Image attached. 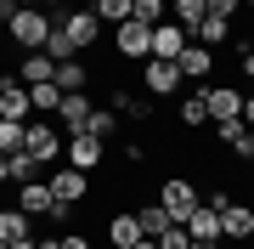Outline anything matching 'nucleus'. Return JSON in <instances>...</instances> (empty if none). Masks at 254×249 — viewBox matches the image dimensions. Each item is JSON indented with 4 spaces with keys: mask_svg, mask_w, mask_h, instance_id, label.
Segmentation results:
<instances>
[{
    "mask_svg": "<svg viewBox=\"0 0 254 249\" xmlns=\"http://www.w3.org/2000/svg\"><path fill=\"white\" fill-rule=\"evenodd\" d=\"M46 34H51V17H46L40 6H17V11L6 17V40H11L17 51H40Z\"/></svg>",
    "mask_w": 254,
    "mask_h": 249,
    "instance_id": "f257e3e1",
    "label": "nucleus"
},
{
    "mask_svg": "<svg viewBox=\"0 0 254 249\" xmlns=\"http://www.w3.org/2000/svg\"><path fill=\"white\" fill-rule=\"evenodd\" d=\"M51 23L68 34V46H73V51H91L96 40H102V23H96V11H91V6H79V11H63V17H51Z\"/></svg>",
    "mask_w": 254,
    "mask_h": 249,
    "instance_id": "f03ea898",
    "label": "nucleus"
},
{
    "mask_svg": "<svg viewBox=\"0 0 254 249\" xmlns=\"http://www.w3.org/2000/svg\"><path fill=\"white\" fill-rule=\"evenodd\" d=\"M192 204H198V187H192L187 175H164V181H158V210L170 215V221H181Z\"/></svg>",
    "mask_w": 254,
    "mask_h": 249,
    "instance_id": "7ed1b4c3",
    "label": "nucleus"
},
{
    "mask_svg": "<svg viewBox=\"0 0 254 249\" xmlns=\"http://www.w3.org/2000/svg\"><path fill=\"white\" fill-rule=\"evenodd\" d=\"M46 187H51V198H57V204H68V210L91 198V175H85V170H73V165L51 170V181H46Z\"/></svg>",
    "mask_w": 254,
    "mask_h": 249,
    "instance_id": "20e7f679",
    "label": "nucleus"
},
{
    "mask_svg": "<svg viewBox=\"0 0 254 249\" xmlns=\"http://www.w3.org/2000/svg\"><path fill=\"white\" fill-rule=\"evenodd\" d=\"M23 153L34 159V165H51V159L63 153V130L57 125H23Z\"/></svg>",
    "mask_w": 254,
    "mask_h": 249,
    "instance_id": "39448f33",
    "label": "nucleus"
},
{
    "mask_svg": "<svg viewBox=\"0 0 254 249\" xmlns=\"http://www.w3.org/2000/svg\"><path fill=\"white\" fill-rule=\"evenodd\" d=\"M187 40H192V34H187L181 23H170V17H164V23H153V34H147V57H158V63H175Z\"/></svg>",
    "mask_w": 254,
    "mask_h": 249,
    "instance_id": "423d86ee",
    "label": "nucleus"
},
{
    "mask_svg": "<svg viewBox=\"0 0 254 249\" xmlns=\"http://www.w3.org/2000/svg\"><path fill=\"white\" fill-rule=\"evenodd\" d=\"M102 159H108V142L85 136V130H73V136H68V165H73V170H85V175H91Z\"/></svg>",
    "mask_w": 254,
    "mask_h": 249,
    "instance_id": "0eeeda50",
    "label": "nucleus"
},
{
    "mask_svg": "<svg viewBox=\"0 0 254 249\" xmlns=\"http://www.w3.org/2000/svg\"><path fill=\"white\" fill-rule=\"evenodd\" d=\"M175 74H181V80H209V74H215V51L198 46V40H187L181 57H175Z\"/></svg>",
    "mask_w": 254,
    "mask_h": 249,
    "instance_id": "6e6552de",
    "label": "nucleus"
},
{
    "mask_svg": "<svg viewBox=\"0 0 254 249\" xmlns=\"http://www.w3.org/2000/svg\"><path fill=\"white\" fill-rule=\"evenodd\" d=\"M141 85H147V102H158V96H175V91H181V74H175V63H158V57H147Z\"/></svg>",
    "mask_w": 254,
    "mask_h": 249,
    "instance_id": "1a4fd4ad",
    "label": "nucleus"
},
{
    "mask_svg": "<svg viewBox=\"0 0 254 249\" xmlns=\"http://www.w3.org/2000/svg\"><path fill=\"white\" fill-rule=\"evenodd\" d=\"M181 227H187L192 244H220V215L209 210V204H192V210L181 215Z\"/></svg>",
    "mask_w": 254,
    "mask_h": 249,
    "instance_id": "9d476101",
    "label": "nucleus"
},
{
    "mask_svg": "<svg viewBox=\"0 0 254 249\" xmlns=\"http://www.w3.org/2000/svg\"><path fill=\"white\" fill-rule=\"evenodd\" d=\"M203 108H209V125H220V119H237L243 113V96L232 85H203Z\"/></svg>",
    "mask_w": 254,
    "mask_h": 249,
    "instance_id": "9b49d317",
    "label": "nucleus"
},
{
    "mask_svg": "<svg viewBox=\"0 0 254 249\" xmlns=\"http://www.w3.org/2000/svg\"><path fill=\"white\" fill-rule=\"evenodd\" d=\"M0 119H17V125L34 119L28 113V91L17 85V74H0Z\"/></svg>",
    "mask_w": 254,
    "mask_h": 249,
    "instance_id": "f8f14e48",
    "label": "nucleus"
},
{
    "mask_svg": "<svg viewBox=\"0 0 254 249\" xmlns=\"http://www.w3.org/2000/svg\"><path fill=\"white\" fill-rule=\"evenodd\" d=\"M147 34H153V28L136 23V17L113 23V51H119V57H147Z\"/></svg>",
    "mask_w": 254,
    "mask_h": 249,
    "instance_id": "ddd939ff",
    "label": "nucleus"
},
{
    "mask_svg": "<svg viewBox=\"0 0 254 249\" xmlns=\"http://www.w3.org/2000/svg\"><path fill=\"white\" fill-rule=\"evenodd\" d=\"M220 215V238H232V244H249V232H254V210L249 204H226V210H215Z\"/></svg>",
    "mask_w": 254,
    "mask_h": 249,
    "instance_id": "4468645a",
    "label": "nucleus"
},
{
    "mask_svg": "<svg viewBox=\"0 0 254 249\" xmlns=\"http://www.w3.org/2000/svg\"><path fill=\"white\" fill-rule=\"evenodd\" d=\"M91 108H96V102L85 96V91H68L63 102H57V130H68V136L85 130V113H91Z\"/></svg>",
    "mask_w": 254,
    "mask_h": 249,
    "instance_id": "2eb2a0df",
    "label": "nucleus"
},
{
    "mask_svg": "<svg viewBox=\"0 0 254 249\" xmlns=\"http://www.w3.org/2000/svg\"><path fill=\"white\" fill-rule=\"evenodd\" d=\"M17 210H23V215H51L57 198H51L46 181H23V187H17Z\"/></svg>",
    "mask_w": 254,
    "mask_h": 249,
    "instance_id": "dca6fc26",
    "label": "nucleus"
},
{
    "mask_svg": "<svg viewBox=\"0 0 254 249\" xmlns=\"http://www.w3.org/2000/svg\"><path fill=\"white\" fill-rule=\"evenodd\" d=\"M51 85H57V91H91V68H85L79 63V57H68V63H57V74H51Z\"/></svg>",
    "mask_w": 254,
    "mask_h": 249,
    "instance_id": "f3484780",
    "label": "nucleus"
},
{
    "mask_svg": "<svg viewBox=\"0 0 254 249\" xmlns=\"http://www.w3.org/2000/svg\"><path fill=\"white\" fill-rule=\"evenodd\" d=\"M57 74V63L46 51H23V63H17V85H40V80H51Z\"/></svg>",
    "mask_w": 254,
    "mask_h": 249,
    "instance_id": "a211bd4d",
    "label": "nucleus"
},
{
    "mask_svg": "<svg viewBox=\"0 0 254 249\" xmlns=\"http://www.w3.org/2000/svg\"><path fill=\"white\" fill-rule=\"evenodd\" d=\"M17 238H34V215L11 204V210H0V244H17Z\"/></svg>",
    "mask_w": 254,
    "mask_h": 249,
    "instance_id": "6ab92c4d",
    "label": "nucleus"
},
{
    "mask_svg": "<svg viewBox=\"0 0 254 249\" xmlns=\"http://www.w3.org/2000/svg\"><path fill=\"white\" fill-rule=\"evenodd\" d=\"M192 40H198V46H209V51L226 46V40H232V17H215V11H209V17L192 28Z\"/></svg>",
    "mask_w": 254,
    "mask_h": 249,
    "instance_id": "aec40b11",
    "label": "nucleus"
},
{
    "mask_svg": "<svg viewBox=\"0 0 254 249\" xmlns=\"http://www.w3.org/2000/svg\"><path fill=\"white\" fill-rule=\"evenodd\" d=\"M113 130H119V113L108 108V102L85 113V136H96V142H113Z\"/></svg>",
    "mask_w": 254,
    "mask_h": 249,
    "instance_id": "412c9836",
    "label": "nucleus"
},
{
    "mask_svg": "<svg viewBox=\"0 0 254 249\" xmlns=\"http://www.w3.org/2000/svg\"><path fill=\"white\" fill-rule=\"evenodd\" d=\"M136 238H141V227H136V210H130V215H108V244H113V249H130Z\"/></svg>",
    "mask_w": 254,
    "mask_h": 249,
    "instance_id": "4be33fe9",
    "label": "nucleus"
},
{
    "mask_svg": "<svg viewBox=\"0 0 254 249\" xmlns=\"http://www.w3.org/2000/svg\"><path fill=\"white\" fill-rule=\"evenodd\" d=\"M28 91V113H57V102H63V91H57L51 80H40V85H23Z\"/></svg>",
    "mask_w": 254,
    "mask_h": 249,
    "instance_id": "5701e85b",
    "label": "nucleus"
},
{
    "mask_svg": "<svg viewBox=\"0 0 254 249\" xmlns=\"http://www.w3.org/2000/svg\"><path fill=\"white\" fill-rule=\"evenodd\" d=\"M175 125H187V130H198V125H209V108H203V91H192V96H181V108H175Z\"/></svg>",
    "mask_w": 254,
    "mask_h": 249,
    "instance_id": "b1692460",
    "label": "nucleus"
},
{
    "mask_svg": "<svg viewBox=\"0 0 254 249\" xmlns=\"http://www.w3.org/2000/svg\"><path fill=\"white\" fill-rule=\"evenodd\" d=\"M203 17H209V11H203V0H175V17H170V23H181L187 34H192V28H198Z\"/></svg>",
    "mask_w": 254,
    "mask_h": 249,
    "instance_id": "393cba45",
    "label": "nucleus"
},
{
    "mask_svg": "<svg viewBox=\"0 0 254 249\" xmlns=\"http://www.w3.org/2000/svg\"><path fill=\"white\" fill-rule=\"evenodd\" d=\"M136 227H141V238H158V232L170 227V215H164L158 204H147V210H136Z\"/></svg>",
    "mask_w": 254,
    "mask_h": 249,
    "instance_id": "a878e982",
    "label": "nucleus"
},
{
    "mask_svg": "<svg viewBox=\"0 0 254 249\" xmlns=\"http://www.w3.org/2000/svg\"><path fill=\"white\" fill-rule=\"evenodd\" d=\"M40 170H46V165H34V159H28L23 148L11 153V181H17V187H23V181H40Z\"/></svg>",
    "mask_w": 254,
    "mask_h": 249,
    "instance_id": "bb28decb",
    "label": "nucleus"
},
{
    "mask_svg": "<svg viewBox=\"0 0 254 249\" xmlns=\"http://www.w3.org/2000/svg\"><path fill=\"white\" fill-rule=\"evenodd\" d=\"M130 17H136V23H147V28H153V23H164V0H130Z\"/></svg>",
    "mask_w": 254,
    "mask_h": 249,
    "instance_id": "cd10ccee",
    "label": "nucleus"
},
{
    "mask_svg": "<svg viewBox=\"0 0 254 249\" xmlns=\"http://www.w3.org/2000/svg\"><path fill=\"white\" fill-rule=\"evenodd\" d=\"M91 11H96V23H125L130 17V0H96Z\"/></svg>",
    "mask_w": 254,
    "mask_h": 249,
    "instance_id": "c85d7f7f",
    "label": "nucleus"
},
{
    "mask_svg": "<svg viewBox=\"0 0 254 249\" xmlns=\"http://www.w3.org/2000/svg\"><path fill=\"white\" fill-rule=\"evenodd\" d=\"M153 244H158V249H187L192 238H187V227H181V221H170V227H164V232H158Z\"/></svg>",
    "mask_w": 254,
    "mask_h": 249,
    "instance_id": "c756f323",
    "label": "nucleus"
},
{
    "mask_svg": "<svg viewBox=\"0 0 254 249\" xmlns=\"http://www.w3.org/2000/svg\"><path fill=\"white\" fill-rule=\"evenodd\" d=\"M23 148V125L17 119H0V153H17Z\"/></svg>",
    "mask_w": 254,
    "mask_h": 249,
    "instance_id": "7c9ffc66",
    "label": "nucleus"
},
{
    "mask_svg": "<svg viewBox=\"0 0 254 249\" xmlns=\"http://www.w3.org/2000/svg\"><path fill=\"white\" fill-rule=\"evenodd\" d=\"M57 249H91V238L85 232H57Z\"/></svg>",
    "mask_w": 254,
    "mask_h": 249,
    "instance_id": "2f4dec72",
    "label": "nucleus"
},
{
    "mask_svg": "<svg viewBox=\"0 0 254 249\" xmlns=\"http://www.w3.org/2000/svg\"><path fill=\"white\" fill-rule=\"evenodd\" d=\"M203 11H215V17H232V11H237V0H203Z\"/></svg>",
    "mask_w": 254,
    "mask_h": 249,
    "instance_id": "473e14b6",
    "label": "nucleus"
},
{
    "mask_svg": "<svg viewBox=\"0 0 254 249\" xmlns=\"http://www.w3.org/2000/svg\"><path fill=\"white\" fill-rule=\"evenodd\" d=\"M232 153H237V159H254V136H249V130H243V136L232 142Z\"/></svg>",
    "mask_w": 254,
    "mask_h": 249,
    "instance_id": "72a5a7b5",
    "label": "nucleus"
},
{
    "mask_svg": "<svg viewBox=\"0 0 254 249\" xmlns=\"http://www.w3.org/2000/svg\"><path fill=\"white\" fill-rule=\"evenodd\" d=\"M0 181H11V153H0Z\"/></svg>",
    "mask_w": 254,
    "mask_h": 249,
    "instance_id": "f704fd0d",
    "label": "nucleus"
},
{
    "mask_svg": "<svg viewBox=\"0 0 254 249\" xmlns=\"http://www.w3.org/2000/svg\"><path fill=\"white\" fill-rule=\"evenodd\" d=\"M187 249H220V244H187Z\"/></svg>",
    "mask_w": 254,
    "mask_h": 249,
    "instance_id": "c9c22d12",
    "label": "nucleus"
},
{
    "mask_svg": "<svg viewBox=\"0 0 254 249\" xmlns=\"http://www.w3.org/2000/svg\"><path fill=\"white\" fill-rule=\"evenodd\" d=\"M0 249H6V244H0Z\"/></svg>",
    "mask_w": 254,
    "mask_h": 249,
    "instance_id": "e433bc0d",
    "label": "nucleus"
},
{
    "mask_svg": "<svg viewBox=\"0 0 254 249\" xmlns=\"http://www.w3.org/2000/svg\"><path fill=\"white\" fill-rule=\"evenodd\" d=\"M243 249H249V244H243Z\"/></svg>",
    "mask_w": 254,
    "mask_h": 249,
    "instance_id": "4c0bfd02",
    "label": "nucleus"
}]
</instances>
